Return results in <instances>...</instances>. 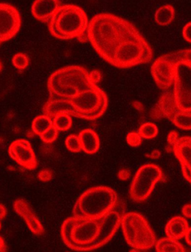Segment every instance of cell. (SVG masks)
Returning a JSON list of instances; mask_svg holds the SVG:
<instances>
[{"instance_id":"6da1fadb","label":"cell","mask_w":191,"mask_h":252,"mask_svg":"<svg viewBox=\"0 0 191 252\" xmlns=\"http://www.w3.org/2000/svg\"><path fill=\"white\" fill-rule=\"evenodd\" d=\"M123 213L115 209L98 219L68 218L61 226V238L70 249L78 252L96 250L107 244L120 226Z\"/></svg>"},{"instance_id":"7a4b0ae2","label":"cell","mask_w":191,"mask_h":252,"mask_svg":"<svg viewBox=\"0 0 191 252\" xmlns=\"http://www.w3.org/2000/svg\"><path fill=\"white\" fill-rule=\"evenodd\" d=\"M140 33L130 22L109 13L94 16L89 21L87 30L88 41L109 63L122 46Z\"/></svg>"},{"instance_id":"3957f363","label":"cell","mask_w":191,"mask_h":252,"mask_svg":"<svg viewBox=\"0 0 191 252\" xmlns=\"http://www.w3.org/2000/svg\"><path fill=\"white\" fill-rule=\"evenodd\" d=\"M97 86L92 81L90 72L79 65H69L54 71L47 82L49 98L71 99Z\"/></svg>"},{"instance_id":"277c9868","label":"cell","mask_w":191,"mask_h":252,"mask_svg":"<svg viewBox=\"0 0 191 252\" xmlns=\"http://www.w3.org/2000/svg\"><path fill=\"white\" fill-rule=\"evenodd\" d=\"M89 20L85 11L76 5H63L48 23L49 32L59 40L77 38L81 42L87 39Z\"/></svg>"},{"instance_id":"5b68a950","label":"cell","mask_w":191,"mask_h":252,"mask_svg":"<svg viewBox=\"0 0 191 252\" xmlns=\"http://www.w3.org/2000/svg\"><path fill=\"white\" fill-rule=\"evenodd\" d=\"M118 196L113 189L97 186L87 189L77 199L74 205V217L98 219L116 209Z\"/></svg>"},{"instance_id":"8992f818","label":"cell","mask_w":191,"mask_h":252,"mask_svg":"<svg viewBox=\"0 0 191 252\" xmlns=\"http://www.w3.org/2000/svg\"><path fill=\"white\" fill-rule=\"evenodd\" d=\"M120 226L125 241L135 252L149 250L155 245V234L142 214L137 212L122 214Z\"/></svg>"},{"instance_id":"52a82bcc","label":"cell","mask_w":191,"mask_h":252,"mask_svg":"<svg viewBox=\"0 0 191 252\" xmlns=\"http://www.w3.org/2000/svg\"><path fill=\"white\" fill-rule=\"evenodd\" d=\"M153 56L151 46L140 33L127 42L115 53L110 64L119 68H132L150 63Z\"/></svg>"},{"instance_id":"ba28073f","label":"cell","mask_w":191,"mask_h":252,"mask_svg":"<svg viewBox=\"0 0 191 252\" xmlns=\"http://www.w3.org/2000/svg\"><path fill=\"white\" fill-rule=\"evenodd\" d=\"M70 100L78 113V119L96 120L107 110V95L98 86L84 90Z\"/></svg>"},{"instance_id":"9c48e42d","label":"cell","mask_w":191,"mask_h":252,"mask_svg":"<svg viewBox=\"0 0 191 252\" xmlns=\"http://www.w3.org/2000/svg\"><path fill=\"white\" fill-rule=\"evenodd\" d=\"M164 180V173L157 164H144L138 169L131 183V199L135 202H144L153 193L155 185Z\"/></svg>"},{"instance_id":"30bf717a","label":"cell","mask_w":191,"mask_h":252,"mask_svg":"<svg viewBox=\"0 0 191 252\" xmlns=\"http://www.w3.org/2000/svg\"><path fill=\"white\" fill-rule=\"evenodd\" d=\"M183 60H191V49L176 51L157 58L151 66V74L159 89L167 90L174 81V68L176 63Z\"/></svg>"},{"instance_id":"8fae6325","label":"cell","mask_w":191,"mask_h":252,"mask_svg":"<svg viewBox=\"0 0 191 252\" xmlns=\"http://www.w3.org/2000/svg\"><path fill=\"white\" fill-rule=\"evenodd\" d=\"M175 99L179 110L191 112V61L183 60L174 68Z\"/></svg>"},{"instance_id":"7c38bea8","label":"cell","mask_w":191,"mask_h":252,"mask_svg":"<svg viewBox=\"0 0 191 252\" xmlns=\"http://www.w3.org/2000/svg\"><path fill=\"white\" fill-rule=\"evenodd\" d=\"M21 27L18 10L11 4L0 3V43L14 38Z\"/></svg>"},{"instance_id":"4fadbf2b","label":"cell","mask_w":191,"mask_h":252,"mask_svg":"<svg viewBox=\"0 0 191 252\" xmlns=\"http://www.w3.org/2000/svg\"><path fill=\"white\" fill-rule=\"evenodd\" d=\"M10 157L21 167L34 170L38 166L37 158L30 142L26 139L13 141L8 149Z\"/></svg>"},{"instance_id":"5bb4252c","label":"cell","mask_w":191,"mask_h":252,"mask_svg":"<svg viewBox=\"0 0 191 252\" xmlns=\"http://www.w3.org/2000/svg\"><path fill=\"white\" fill-rule=\"evenodd\" d=\"M179 110L173 92H165L150 111V118L153 120H171Z\"/></svg>"},{"instance_id":"9a60e30c","label":"cell","mask_w":191,"mask_h":252,"mask_svg":"<svg viewBox=\"0 0 191 252\" xmlns=\"http://www.w3.org/2000/svg\"><path fill=\"white\" fill-rule=\"evenodd\" d=\"M173 151L180 163L184 177L191 185V137L179 138Z\"/></svg>"},{"instance_id":"2e32d148","label":"cell","mask_w":191,"mask_h":252,"mask_svg":"<svg viewBox=\"0 0 191 252\" xmlns=\"http://www.w3.org/2000/svg\"><path fill=\"white\" fill-rule=\"evenodd\" d=\"M13 207L16 214H18L24 220L28 228L33 234L37 236L42 235L43 234L44 229L43 225L27 201L23 199H17L14 202Z\"/></svg>"},{"instance_id":"e0dca14e","label":"cell","mask_w":191,"mask_h":252,"mask_svg":"<svg viewBox=\"0 0 191 252\" xmlns=\"http://www.w3.org/2000/svg\"><path fill=\"white\" fill-rule=\"evenodd\" d=\"M61 5L60 0H35L32 14L38 21L48 23Z\"/></svg>"},{"instance_id":"ac0fdd59","label":"cell","mask_w":191,"mask_h":252,"mask_svg":"<svg viewBox=\"0 0 191 252\" xmlns=\"http://www.w3.org/2000/svg\"><path fill=\"white\" fill-rule=\"evenodd\" d=\"M43 113L52 119L59 113H66L78 118V113L70 99L49 98L43 107Z\"/></svg>"},{"instance_id":"d6986e66","label":"cell","mask_w":191,"mask_h":252,"mask_svg":"<svg viewBox=\"0 0 191 252\" xmlns=\"http://www.w3.org/2000/svg\"><path fill=\"white\" fill-rule=\"evenodd\" d=\"M189 228V223L186 219L176 216L171 218L165 227V233L167 237L174 240H179L185 237Z\"/></svg>"},{"instance_id":"ffe728a7","label":"cell","mask_w":191,"mask_h":252,"mask_svg":"<svg viewBox=\"0 0 191 252\" xmlns=\"http://www.w3.org/2000/svg\"><path fill=\"white\" fill-rule=\"evenodd\" d=\"M81 151L87 154H94L99 151L100 146V138L97 132L91 129H83L79 135Z\"/></svg>"},{"instance_id":"44dd1931","label":"cell","mask_w":191,"mask_h":252,"mask_svg":"<svg viewBox=\"0 0 191 252\" xmlns=\"http://www.w3.org/2000/svg\"><path fill=\"white\" fill-rule=\"evenodd\" d=\"M175 8L172 5H165L159 8L154 14V20L159 26H169L174 20Z\"/></svg>"},{"instance_id":"7402d4cb","label":"cell","mask_w":191,"mask_h":252,"mask_svg":"<svg viewBox=\"0 0 191 252\" xmlns=\"http://www.w3.org/2000/svg\"><path fill=\"white\" fill-rule=\"evenodd\" d=\"M154 246L157 252H185V247L179 243V240L168 237L157 240Z\"/></svg>"},{"instance_id":"603a6c76","label":"cell","mask_w":191,"mask_h":252,"mask_svg":"<svg viewBox=\"0 0 191 252\" xmlns=\"http://www.w3.org/2000/svg\"><path fill=\"white\" fill-rule=\"evenodd\" d=\"M172 123L183 130L191 129V112L179 110L171 119Z\"/></svg>"},{"instance_id":"cb8c5ba5","label":"cell","mask_w":191,"mask_h":252,"mask_svg":"<svg viewBox=\"0 0 191 252\" xmlns=\"http://www.w3.org/2000/svg\"><path fill=\"white\" fill-rule=\"evenodd\" d=\"M51 126H52V119L44 114L38 116L33 120L32 127H33L34 133L40 136L45 130H46Z\"/></svg>"},{"instance_id":"d4e9b609","label":"cell","mask_w":191,"mask_h":252,"mask_svg":"<svg viewBox=\"0 0 191 252\" xmlns=\"http://www.w3.org/2000/svg\"><path fill=\"white\" fill-rule=\"evenodd\" d=\"M72 118L66 113H59L52 118V125L58 129V132H65L72 126Z\"/></svg>"},{"instance_id":"484cf974","label":"cell","mask_w":191,"mask_h":252,"mask_svg":"<svg viewBox=\"0 0 191 252\" xmlns=\"http://www.w3.org/2000/svg\"><path fill=\"white\" fill-rule=\"evenodd\" d=\"M138 132L144 139H153L158 134V129L153 122H147L141 125Z\"/></svg>"},{"instance_id":"4316f807","label":"cell","mask_w":191,"mask_h":252,"mask_svg":"<svg viewBox=\"0 0 191 252\" xmlns=\"http://www.w3.org/2000/svg\"><path fill=\"white\" fill-rule=\"evenodd\" d=\"M29 58L26 54L17 53L12 58V63L19 70H24L29 66Z\"/></svg>"},{"instance_id":"83f0119b","label":"cell","mask_w":191,"mask_h":252,"mask_svg":"<svg viewBox=\"0 0 191 252\" xmlns=\"http://www.w3.org/2000/svg\"><path fill=\"white\" fill-rule=\"evenodd\" d=\"M65 145L68 151L73 153H78L81 151V141L78 135H71L66 138Z\"/></svg>"},{"instance_id":"f1b7e54d","label":"cell","mask_w":191,"mask_h":252,"mask_svg":"<svg viewBox=\"0 0 191 252\" xmlns=\"http://www.w3.org/2000/svg\"><path fill=\"white\" fill-rule=\"evenodd\" d=\"M58 130L52 125L40 135V139L46 144H51L56 140Z\"/></svg>"},{"instance_id":"f546056e","label":"cell","mask_w":191,"mask_h":252,"mask_svg":"<svg viewBox=\"0 0 191 252\" xmlns=\"http://www.w3.org/2000/svg\"><path fill=\"white\" fill-rule=\"evenodd\" d=\"M126 141L131 147L136 148L141 145L142 138L138 132H131L127 135Z\"/></svg>"},{"instance_id":"4dcf8cb0","label":"cell","mask_w":191,"mask_h":252,"mask_svg":"<svg viewBox=\"0 0 191 252\" xmlns=\"http://www.w3.org/2000/svg\"><path fill=\"white\" fill-rule=\"evenodd\" d=\"M179 137L178 135L177 132L176 131H172L169 133L168 136H167V142L168 145L167 146V151H173V146L176 144V141L179 139Z\"/></svg>"},{"instance_id":"1f68e13d","label":"cell","mask_w":191,"mask_h":252,"mask_svg":"<svg viewBox=\"0 0 191 252\" xmlns=\"http://www.w3.org/2000/svg\"><path fill=\"white\" fill-rule=\"evenodd\" d=\"M38 179H40V181L44 182V183L50 181L51 179H52V172L50 170H48V169H43V170L39 172Z\"/></svg>"},{"instance_id":"d6a6232c","label":"cell","mask_w":191,"mask_h":252,"mask_svg":"<svg viewBox=\"0 0 191 252\" xmlns=\"http://www.w3.org/2000/svg\"><path fill=\"white\" fill-rule=\"evenodd\" d=\"M182 35L186 41L191 43V22L185 25L182 30Z\"/></svg>"},{"instance_id":"836d02e7","label":"cell","mask_w":191,"mask_h":252,"mask_svg":"<svg viewBox=\"0 0 191 252\" xmlns=\"http://www.w3.org/2000/svg\"><path fill=\"white\" fill-rule=\"evenodd\" d=\"M117 176L120 180L125 181V180L129 179V177H130V171L129 170H127V169H122V170H119Z\"/></svg>"},{"instance_id":"e575fe53","label":"cell","mask_w":191,"mask_h":252,"mask_svg":"<svg viewBox=\"0 0 191 252\" xmlns=\"http://www.w3.org/2000/svg\"><path fill=\"white\" fill-rule=\"evenodd\" d=\"M182 213L185 218L191 219V203L184 205L182 207Z\"/></svg>"},{"instance_id":"d590c367","label":"cell","mask_w":191,"mask_h":252,"mask_svg":"<svg viewBox=\"0 0 191 252\" xmlns=\"http://www.w3.org/2000/svg\"><path fill=\"white\" fill-rule=\"evenodd\" d=\"M90 75L93 82L97 85V83H98L100 80V74L99 73L98 71H93L90 72Z\"/></svg>"},{"instance_id":"8d00e7d4","label":"cell","mask_w":191,"mask_h":252,"mask_svg":"<svg viewBox=\"0 0 191 252\" xmlns=\"http://www.w3.org/2000/svg\"><path fill=\"white\" fill-rule=\"evenodd\" d=\"M6 208L2 204H0V220H2L6 217Z\"/></svg>"},{"instance_id":"74e56055","label":"cell","mask_w":191,"mask_h":252,"mask_svg":"<svg viewBox=\"0 0 191 252\" xmlns=\"http://www.w3.org/2000/svg\"><path fill=\"white\" fill-rule=\"evenodd\" d=\"M185 240L186 243H188L189 246H191V227L188 228V231L186 232V234L185 236Z\"/></svg>"},{"instance_id":"f35d334b","label":"cell","mask_w":191,"mask_h":252,"mask_svg":"<svg viewBox=\"0 0 191 252\" xmlns=\"http://www.w3.org/2000/svg\"><path fill=\"white\" fill-rule=\"evenodd\" d=\"M7 250L6 243L2 237H0V252H5Z\"/></svg>"},{"instance_id":"ab89813d","label":"cell","mask_w":191,"mask_h":252,"mask_svg":"<svg viewBox=\"0 0 191 252\" xmlns=\"http://www.w3.org/2000/svg\"><path fill=\"white\" fill-rule=\"evenodd\" d=\"M160 156H161V153L159 152L158 151H154L152 153L151 155H147V157L153 158V159H156V158H159Z\"/></svg>"},{"instance_id":"60d3db41","label":"cell","mask_w":191,"mask_h":252,"mask_svg":"<svg viewBox=\"0 0 191 252\" xmlns=\"http://www.w3.org/2000/svg\"><path fill=\"white\" fill-rule=\"evenodd\" d=\"M2 63L0 62V72H1V71H2Z\"/></svg>"},{"instance_id":"b9f144b4","label":"cell","mask_w":191,"mask_h":252,"mask_svg":"<svg viewBox=\"0 0 191 252\" xmlns=\"http://www.w3.org/2000/svg\"><path fill=\"white\" fill-rule=\"evenodd\" d=\"M0 228H1V223H0Z\"/></svg>"}]
</instances>
